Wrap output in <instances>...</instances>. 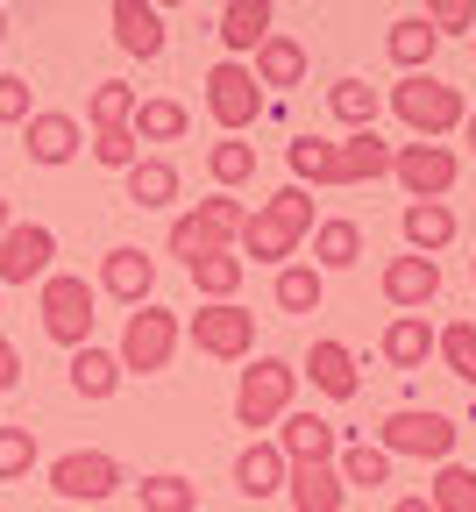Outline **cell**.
<instances>
[{
  "label": "cell",
  "instance_id": "obj_1",
  "mask_svg": "<svg viewBox=\"0 0 476 512\" xmlns=\"http://www.w3.org/2000/svg\"><path fill=\"white\" fill-rule=\"evenodd\" d=\"M306 235H313V192L285 185V192H270V200H256V214L242 221V264L256 256V264H278L285 271Z\"/></svg>",
  "mask_w": 476,
  "mask_h": 512
},
{
  "label": "cell",
  "instance_id": "obj_2",
  "mask_svg": "<svg viewBox=\"0 0 476 512\" xmlns=\"http://www.w3.org/2000/svg\"><path fill=\"white\" fill-rule=\"evenodd\" d=\"M391 114L413 128L420 143H441V136H455V128L469 121V107H462V86H448V79H434V72H413V79H398L391 86Z\"/></svg>",
  "mask_w": 476,
  "mask_h": 512
},
{
  "label": "cell",
  "instance_id": "obj_3",
  "mask_svg": "<svg viewBox=\"0 0 476 512\" xmlns=\"http://www.w3.org/2000/svg\"><path fill=\"white\" fill-rule=\"evenodd\" d=\"M242 221H249V207L235 200V192H214V200H199L192 214H178V221H171V256L192 271L199 256L235 249V242H242Z\"/></svg>",
  "mask_w": 476,
  "mask_h": 512
},
{
  "label": "cell",
  "instance_id": "obj_4",
  "mask_svg": "<svg viewBox=\"0 0 476 512\" xmlns=\"http://www.w3.org/2000/svg\"><path fill=\"white\" fill-rule=\"evenodd\" d=\"M93 306H100V292H93V285H86L79 271H50V278H43V292H36L43 335H50L57 349H72V356H79V349L93 342V320H100Z\"/></svg>",
  "mask_w": 476,
  "mask_h": 512
},
{
  "label": "cell",
  "instance_id": "obj_5",
  "mask_svg": "<svg viewBox=\"0 0 476 512\" xmlns=\"http://www.w3.org/2000/svg\"><path fill=\"white\" fill-rule=\"evenodd\" d=\"M178 342H185V320L171 313V306H135L128 313V328H121V377H157V370H171V356H178Z\"/></svg>",
  "mask_w": 476,
  "mask_h": 512
},
{
  "label": "cell",
  "instance_id": "obj_6",
  "mask_svg": "<svg viewBox=\"0 0 476 512\" xmlns=\"http://www.w3.org/2000/svg\"><path fill=\"white\" fill-rule=\"evenodd\" d=\"M292 392H299V370L285 356H249L242 384H235V427H278L292 413Z\"/></svg>",
  "mask_w": 476,
  "mask_h": 512
},
{
  "label": "cell",
  "instance_id": "obj_7",
  "mask_svg": "<svg viewBox=\"0 0 476 512\" xmlns=\"http://www.w3.org/2000/svg\"><path fill=\"white\" fill-rule=\"evenodd\" d=\"M455 420L448 413H427V406H398V413H384V427H377V448L398 463V456H413V463H455Z\"/></svg>",
  "mask_w": 476,
  "mask_h": 512
},
{
  "label": "cell",
  "instance_id": "obj_8",
  "mask_svg": "<svg viewBox=\"0 0 476 512\" xmlns=\"http://www.w3.org/2000/svg\"><path fill=\"white\" fill-rule=\"evenodd\" d=\"M207 114H214L221 136H249V128L263 121V86H256L249 64L221 57L214 72H207Z\"/></svg>",
  "mask_w": 476,
  "mask_h": 512
},
{
  "label": "cell",
  "instance_id": "obj_9",
  "mask_svg": "<svg viewBox=\"0 0 476 512\" xmlns=\"http://www.w3.org/2000/svg\"><path fill=\"white\" fill-rule=\"evenodd\" d=\"M128 477H121V463L107 456V448H64V456L50 463V491L57 498H72V505H107L114 491H121Z\"/></svg>",
  "mask_w": 476,
  "mask_h": 512
},
{
  "label": "cell",
  "instance_id": "obj_10",
  "mask_svg": "<svg viewBox=\"0 0 476 512\" xmlns=\"http://www.w3.org/2000/svg\"><path fill=\"white\" fill-rule=\"evenodd\" d=\"M185 335L199 356H214V363H249L256 356V313L249 306H199L185 320Z\"/></svg>",
  "mask_w": 476,
  "mask_h": 512
},
{
  "label": "cell",
  "instance_id": "obj_11",
  "mask_svg": "<svg viewBox=\"0 0 476 512\" xmlns=\"http://www.w3.org/2000/svg\"><path fill=\"white\" fill-rule=\"evenodd\" d=\"M455 150L448 143H398L391 150V178L405 185V192H413V200H448V192H455Z\"/></svg>",
  "mask_w": 476,
  "mask_h": 512
},
{
  "label": "cell",
  "instance_id": "obj_12",
  "mask_svg": "<svg viewBox=\"0 0 476 512\" xmlns=\"http://www.w3.org/2000/svg\"><path fill=\"white\" fill-rule=\"evenodd\" d=\"M50 264H57V235L43 228V221H8V235H0V292L8 285H43L50 278Z\"/></svg>",
  "mask_w": 476,
  "mask_h": 512
},
{
  "label": "cell",
  "instance_id": "obj_13",
  "mask_svg": "<svg viewBox=\"0 0 476 512\" xmlns=\"http://www.w3.org/2000/svg\"><path fill=\"white\" fill-rule=\"evenodd\" d=\"M370 178H391V143L377 136V128H356L349 143H327V171H320V185H370Z\"/></svg>",
  "mask_w": 476,
  "mask_h": 512
},
{
  "label": "cell",
  "instance_id": "obj_14",
  "mask_svg": "<svg viewBox=\"0 0 476 512\" xmlns=\"http://www.w3.org/2000/svg\"><path fill=\"white\" fill-rule=\"evenodd\" d=\"M93 292L121 299L128 313H135V306H150V292H157V256H143L135 242H114V249L100 256V285H93Z\"/></svg>",
  "mask_w": 476,
  "mask_h": 512
},
{
  "label": "cell",
  "instance_id": "obj_15",
  "mask_svg": "<svg viewBox=\"0 0 476 512\" xmlns=\"http://www.w3.org/2000/svg\"><path fill=\"white\" fill-rule=\"evenodd\" d=\"M384 299L398 313H427L441 299V264H434V256H413V249L391 256V264H384Z\"/></svg>",
  "mask_w": 476,
  "mask_h": 512
},
{
  "label": "cell",
  "instance_id": "obj_16",
  "mask_svg": "<svg viewBox=\"0 0 476 512\" xmlns=\"http://www.w3.org/2000/svg\"><path fill=\"white\" fill-rule=\"evenodd\" d=\"M278 448H285V463H334L342 456V427L320 420V413H285L278 420Z\"/></svg>",
  "mask_w": 476,
  "mask_h": 512
},
{
  "label": "cell",
  "instance_id": "obj_17",
  "mask_svg": "<svg viewBox=\"0 0 476 512\" xmlns=\"http://www.w3.org/2000/svg\"><path fill=\"white\" fill-rule=\"evenodd\" d=\"M79 143H86V128H79L72 114H57V107H36V114L22 121V150H29L36 164H72Z\"/></svg>",
  "mask_w": 476,
  "mask_h": 512
},
{
  "label": "cell",
  "instance_id": "obj_18",
  "mask_svg": "<svg viewBox=\"0 0 476 512\" xmlns=\"http://www.w3.org/2000/svg\"><path fill=\"white\" fill-rule=\"evenodd\" d=\"M285 477H292V463H285V448H278V441H249L242 456H235V491L256 498V505H263V498H278Z\"/></svg>",
  "mask_w": 476,
  "mask_h": 512
},
{
  "label": "cell",
  "instance_id": "obj_19",
  "mask_svg": "<svg viewBox=\"0 0 476 512\" xmlns=\"http://www.w3.org/2000/svg\"><path fill=\"white\" fill-rule=\"evenodd\" d=\"M398 228H405V249H413V256H434V264H441V249L455 242V207L448 200H413L398 214Z\"/></svg>",
  "mask_w": 476,
  "mask_h": 512
},
{
  "label": "cell",
  "instance_id": "obj_20",
  "mask_svg": "<svg viewBox=\"0 0 476 512\" xmlns=\"http://www.w3.org/2000/svg\"><path fill=\"white\" fill-rule=\"evenodd\" d=\"M285 498H292V512H342L349 505V484H342L334 463H299L285 477Z\"/></svg>",
  "mask_w": 476,
  "mask_h": 512
},
{
  "label": "cell",
  "instance_id": "obj_21",
  "mask_svg": "<svg viewBox=\"0 0 476 512\" xmlns=\"http://www.w3.org/2000/svg\"><path fill=\"white\" fill-rule=\"evenodd\" d=\"M306 377H313V392H320V399H356V392H363L356 356H349L342 342H327V335L306 349Z\"/></svg>",
  "mask_w": 476,
  "mask_h": 512
},
{
  "label": "cell",
  "instance_id": "obj_22",
  "mask_svg": "<svg viewBox=\"0 0 476 512\" xmlns=\"http://www.w3.org/2000/svg\"><path fill=\"white\" fill-rule=\"evenodd\" d=\"M263 43H270V0H228V8H221V50L242 64Z\"/></svg>",
  "mask_w": 476,
  "mask_h": 512
},
{
  "label": "cell",
  "instance_id": "obj_23",
  "mask_svg": "<svg viewBox=\"0 0 476 512\" xmlns=\"http://www.w3.org/2000/svg\"><path fill=\"white\" fill-rule=\"evenodd\" d=\"M107 22H114V43L128 57H164V15L157 8H143V0H114Z\"/></svg>",
  "mask_w": 476,
  "mask_h": 512
},
{
  "label": "cell",
  "instance_id": "obj_24",
  "mask_svg": "<svg viewBox=\"0 0 476 512\" xmlns=\"http://www.w3.org/2000/svg\"><path fill=\"white\" fill-rule=\"evenodd\" d=\"M363 264V228L356 221H313V271L327 278V271H356Z\"/></svg>",
  "mask_w": 476,
  "mask_h": 512
},
{
  "label": "cell",
  "instance_id": "obj_25",
  "mask_svg": "<svg viewBox=\"0 0 476 512\" xmlns=\"http://www.w3.org/2000/svg\"><path fill=\"white\" fill-rule=\"evenodd\" d=\"M384 50H391V64H398V72L413 79V72H427V64H434L441 36L427 29V15H398V22H391V36H384Z\"/></svg>",
  "mask_w": 476,
  "mask_h": 512
},
{
  "label": "cell",
  "instance_id": "obj_26",
  "mask_svg": "<svg viewBox=\"0 0 476 512\" xmlns=\"http://www.w3.org/2000/svg\"><path fill=\"white\" fill-rule=\"evenodd\" d=\"M121 185H128V207L157 214V207L178 200V164H171V157H143L135 171H121Z\"/></svg>",
  "mask_w": 476,
  "mask_h": 512
},
{
  "label": "cell",
  "instance_id": "obj_27",
  "mask_svg": "<svg viewBox=\"0 0 476 512\" xmlns=\"http://www.w3.org/2000/svg\"><path fill=\"white\" fill-rule=\"evenodd\" d=\"M427 356H434L427 313H398L391 328H384V363H391V370H427Z\"/></svg>",
  "mask_w": 476,
  "mask_h": 512
},
{
  "label": "cell",
  "instance_id": "obj_28",
  "mask_svg": "<svg viewBox=\"0 0 476 512\" xmlns=\"http://www.w3.org/2000/svg\"><path fill=\"white\" fill-rule=\"evenodd\" d=\"M249 72H256V86H299L306 79V43H292V36L270 29V43L249 57Z\"/></svg>",
  "mask_w": 476,
  "mask_h": 512
},
{
  "label": "cell",
  "instance_id": "obj_29",
  "mask_svg": "<svg viewBox=\"0 0 476 512\" xmlns=\"http://www.w3.org/2000/svg\"><path fill=\"white\" fill-rule=\"evenodd\" d=\"M72 392H79V399H93V406H100V399H114V392H121V356L86 342V349L72 356Z\"/></svg>",
  "mask_w": 476,
  "mask_h": 512
},
{
  "label": "cell",
  "instance_id": "obj_30",
  "mask_svg": "<svg viewBox=\"0 0 476 512\" xmlns=\"http://www.w3.org/2000/svg\"><path fill=\"white\" fill-rule=\"evenodd\" d=\"M242 278H249V264H242L235 249H221V256H199V264H192V285H199V299H207V306H235Z\"/></svg>",
  "mask_w": 476,
  "mask_h": 512
},
{
  "label": "cell",
  "instance_id": "obj_31",
  "mask_svg": "<svg viewBox=\"0 0 476 512\" xmlns=\"http://www.w3.org/2000/svg\"><path fill=\"white\" fill-rule=\"evenodd\" d=\"M334 470H342V484H349V491H377V484H391V456H384L377 441H342Z\"/></svg>",
  "mask_w": 476,
  "mask_h": 512
},
{
  "label": "cell",
  "instance_id": "obj_32",
  "mask_svg": "<svg viewBox=\"0 0 476 512\" xmlns=\"http://www.w3.org/2000/svg\"><path fill=\"white\" fill-rule=\"evenodd\" d=\"M327 114L342 121L349 136H356V128H377V86L370 79H334L327 86Z\"/></svg>",
  "mask_w": 476,
  "mask_h": 512
},
{
  "label": "cell",
  "instance_id": "obj_33",
  "mask_svg": "<svg viewBox=\"0 0 476 512\" xmlns=\"http://www.w3.org/2000/svg\"><path fill=\"white\" fill-rule=\"evenodd\" d=\"M128 128H135V143H178L185 128H192V114H185L178 100H143Z\"/></svg>",
  "mask_w": 476,
  "mask_h": 512
},
{
  "label": "cell",
  "instance_id": "obj_34",
  "mask_svg": "<svg viewBox=\"0 0 476 512\" xmlns=\"http://www.w3.org/2000/svg\"><path fill=\"white\" fill-rule=\"evenodd\" d=\"M135 491H143V512H199V484L178 477V470H157V477H143Z\"/></svg>",
  "mask_w": 476,
  "mask_h": 512
},
{
  "label": "cell",
  "instance_id": "obj_35",
  "mask_svg": "<svg viewBox=\"0 0 476 512\" xmlns=\"http://www.w3.org/2000/svg\"><path fill=\"white\" fill-rule=\"evenodd\" d=\"M207 171H214V185H221V192L249 185V178H256V143H242V136H221V143L207 150Z\"/></svg>",
  "mask_w": 476,
  "mask_h": 512
},
{
  "label": "cell",
  "instance_id": "obj_36",
  "mask_svg": "<svg viewBox=\"0 0 476 512\" xmlns=\"http://www.w3.org/2000/svg\"><path fill=\"white\" fill-rule=\"evenodd\" d=\"M320 299H327V278L313 264H285L278 271V313H320Z\"/></svg>",
  "mask_w": 476,
  "mask_h": 512
},
{
  "label": "cell",
  "instance_id": "obj_37",
  "mask_svg": "<svg viewBox=\"0 0 476 512\" xmlns=\"http://www.w3.org/2000/svg\"><path fill=\"white\" fill-rule=\"evenodd\" d=\"M427 505L434 512H476V470L469 463H441L434 484H427Z\"/></svg>",
  "mask_w": 476,
  "mask_h": 512
},
{
  "label": "cell",
  "instance_id": "obj_38",
  "mask_svg": "<svg viewBox=\"0 0 476 512\" xmlns=\"http://www.w3.org/2000/svg\"><path fill=\"white\" fill-rule=\"evenodd\" d=\"M135 107H143V93L121 86V79H100V86H93V100H86L93 128H128V121H135Z\"/></svg>",
  "mask_w": 476,
  "mask_h": 512
},
{
  "label": "cell",
  "instance_id": "obj_39",
  "mask_svg": "<svg viewBox=\"0 0 476 512\" xmlns=\"http://www.w3.org/2000/svg\"><path fill=\"white\" fill-rule=\"evenodd\" d=\"M434 356H441L462 384H476V320H448V328L434 335Z\"/></svg>",
  "mask_w": 476,
  "mask_h": 512
},
{
  "label": "cell",
  "instance_id": "obj_40",
  "mask_svg": "<svg viewBox=\"0 0 476 512\" xmlns=\"http://www.w3.org/2000/svg\"><path fill=\"white\" fill-rule=\"evenodd\" d=\"M93 164H107V171H135V164H143V143H135V128H93Z\"/></svg>",
  "mask_w": 476,
  "mask_h": 512
},
{
  "label": "cell",
  "instance_id": "obj_41",
  "mask_svg": "<svg viewBox=\"0 0 476 512\" xmlns=\"http://www.w3.org/2000/svg\"><path fill=\"white\" fill-rule=\"evenodd\" d=\"M36 470V434L29 427H0V484H22Z\"/></svg>",
  "mask_w": 476,
  "mask_h": 512
},
{
  "label": "cell",
  "instance_id": "obj_42",
  "mask_svg": "<svg viewBox=\"0 0 476 512\" xmlns=\"http://www.w3.org/2000/svg\"><path fill=\"white\" fill-rule=\"evenodd\" d=\"M36 114V86L22 72H0V128H22Z\"/></svg>",
  "mask_w": 476,
  "mask_h": 512
},
{
  "label": "cell",
  "instance_id": "obj_43",
  "mask_svg": "<svg viewBox=\"0 0 476 512\" xmlns=\"http://www.w3.org/2000/svg\"><path fill=\"white\" fill-rule=\"evenodd\" d=\"M285 164H292L299 185H306V178L320 185V171H327V143H320V136H292V143H285Z\"/></svg>",
  "mask_w": 476,
  "mask_h": 512
},
{
  "label": "cell",
  "instance_id": "obj_44",
  "mask_svg": "<svg viewBox=\"0 0 476 512\" xmlns=\"http://www.w3.org/2000/svg\"><path fill=\"white\" fill-rule=\"evenodd\" d=\"M427 29L434 36H476V0H434V8H427Z\"/></svg>",
  "mask_w": 476,
  "mask_h": 512
},
{
  "label": "cell",
  "instance_id": "obj_45",
  "mask_svg": "<svg viewBox=\"0 0 476 512\" xmlns=\"http://www.w3.org/2000/svg\"><path fill=\"white\" fill-rule=\"evenodd\" d=\"M15 384H22V356H15L8 335H0V392H15Z\"/></svg>",
  "mask_w": 476,
  "mask_h": 512
},
{
  "label": "cell",
  "instance_id": "obj_46",
  "mask_svg": "<svg viewBox=\"0 0 476 512\" xmlns=\"http://www.w3.org/2000/svg\"><path fill=\"white\" fill-rule=\"evenodd\" d=\"M391 512H434V505H427V498H398Z\"/></svg>",
  "mask_w": 476,
  "mask_h": 512
},
{
  "label": "cell",
  "instance_id": "obj_47",
  "mask_svg": "<svg viewBox=\"0 0 476 512\" xmlns=\"http://www.w3.org/2000/svg\"><path fill=\"white\" fill-rule=\"evenodd\" d=\"M462 143H469V150H476V114H469V121H462Z\"/></svg>",
  "mask_w": 476,
  "mask_h": 512
},
{
  "label": "cell",
  "instance_id": "obj_48",
  "mask_svg": "<svg viewBox=\"0 0 476 512\" xmlns=\"http://www.w3.org/2000/svg\"><path fill=\"white\" fill-rule=\"evenodd\" d=\"M0 235H8V200H0Z\"/></svg>",
  "mask_w": 476,
  "mask_h": 512
},
{
  "label": "cell",
  "instance_id": "obj_49",
  "mask_svg": "<svg viewBox=\"0 0 476 512\" xmlns=\"http://www.w3.org/2000/svg\"><path fill=\"white\" fill-rule=\"evenodd\" d=\"M0 36H8V15H0Z\"/></svg>",
  "mask_w": 476,
  "mask_h": 512
},
{
  "label": "cell",
  "instance_id": "obj_50",
  "mask_svg": "<svg viewBox=\"0 0 476 512\" xmlns=\"http://www.w3.org/2000/svg\"><path fill=\"white\" fill-rule=\"evenodd\" d=\"M93 512H107V505H93Z\"/></svg>",
  "mask_w": 476,
  "mask_h": 512
},
{
  "label": "cell",
  "instance_id": "obj_51",
  "mask_svg": "<svg viewBox=\"0 0 476 512\" xmlns=\"http://www.w3.org/2000/svg\"><path fill=\"white\" fill-rule=\"evenodd\" d=\"M469 278H476V264H469Z\"/></svg>",
  "mask_w": 476,
  "mask_h": 512
}]
</instances>
